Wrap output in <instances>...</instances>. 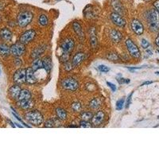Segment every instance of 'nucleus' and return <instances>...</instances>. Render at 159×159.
I'll list each match as a JSON object with an SVG mask.
<instances>
[{
    "label": "nucleus",
    "instance_id": "f257e3e1",
    "mask_svg": "<svg viewBox=\"0 0 159 159\" xmlns=\"http://www.w3.org/2000/svg\"><path fill=\"white\" fill-rule=\"evenodd\" d=\"M147 22L149 28L152 32H157L159 30V13L157 10L151 9L148 12Z\"/></svg>",
    "mask_w": 159,
    "mask_h": 159
},
{
    "label": "nucleus",
    "instance_id": "f03ea898",
    "mask_svg": "<svg viewBox=\"0 0 159 159\" xmlns=\"http://www.w3.org/2000/svg\"><path fill=\"white\" fill-rule=\"evenodd\" d=\"M25 119L31 123L34 126H40L41 123H43L44 117L42 114L37 110L30 111L25 113Z\"/></svg>",
    "mask_w": 159,
    "mask_h": 159
},
{
    "label": "nucleus",
    "instance_id": "7ed1b4c3",
    "mask_svg": "<svg viewBox=\"0 0 159 159\" xmlns=\"http://www.w3.org/2000/svg\"><path fill=\"white\" fill-rule=\"evenodd\" d=\"M34 15L30 11H22L18 15V24L20 27H25L32 22Z\"/></svg>",
    "mask_w": 159,
    "mask_h": 159
},
{
    "label": "nucleus",
    "instance_id": "20e7f679",
    "mask_svg": "<svg viewBox=\"0 0 159 159\" xmlns=\"http://www.w3.org/2000/svg\"><path fill=\"white\" fill-rule=\"evenodd\" d=\"M61 87L63 89L69 92H74L79 87L78 81L72 77H67L61 81Z\"/></svg>",
    "mask_w": 159,
    "mask_h": 159
},
{
    "label": "nucleus",
    "instance_id": "39448f33",
    "mask_svg": "<svg viewBox=\"0 0 159 159\" xmlns=\"http://www.w3.org/2000/svg\"><path fill=\"white\" fill-rule=\"evenodd\" d=\"M125 44H126V46H127L128 52H129L130 55L132 57H134V58H139L140 57V50H139L138 47L135 45V43L131 40V38H127L126 40V41H125Z\"/></svg>",
    "mask_w": 159,
    "mask_h": 159
},
{
    "label": "nucleus",
    "instance_id": "423d86ee",
    "mask_svg": "<svg viewBox=\"0 0 159 159\" xmlns=\"http://www.w3.org/2000/svg\"><path fill=\"white\" fill-rule=\"evenodd\" d=\"M25 53V45L22 42H18L10 46V53L14 56H22Z\"/></svg>",
    "mask_w": 159,
    "mask_h": 159
},
{
    "label": "nucleus",
    "instance_id": "0eeeda50",
    "mask_svg": "<svg viewBox=\"0 0 159 159\" xmlns=\"http://www.w3.org/2000/svg\"><path fill=\"white\" fill-rule=\"evenodd\" d=\"M26 69H19L13 76V81L16 84H22L25 83Z\"/></svg>",
    "mask_w": 159,
    "mask_h": 159
},
{
    "label": "nucleus",
    "instance_id": "6e6552de",
    "mask_svg": "<svg viewBox=\"0 0 159 159\" xmlns=\"http://www.w3.org/2000/svg\"><path fill=\"white\" fill-rule=\"evenodd\" d=\"M61 47L64 52L70 53L75 47V41L71 38H67L62 41L61 44Z\"/></svg>",
    "mask_w": 159,
    "mask_h": 159
},
{
    "label": "nucleus",
    "instance_id": "1a4fd4ad",
    "mask_svg": "<svg viewBox=\"0 0 159 159\" xmlns=\"http://www.w3.org/2000/svg\"><path fill=\"white\" fill-rule=\"evenodd\" d=\"M111 20L112 21V22L119 27H123L126 25L127 22H126V20L124 19V18L119 14V13L117 12H113L111 14Z\"/></svg>",
    "mask_w": 159,
    "mask_h": 159
},
{
    "label": "nucleus",
    "instance_id": "9d476101",
    "mask_svg": "<svg viewBox=\"0 0 159 159\" xmlns=\"http://www.w3.org/2000/svg\"><path fill=\"white\" fill-rule=\"evenodd\" d=\"M105 117H106V113L103 112V111H99L94 115L92 119H91V121H92V123L93 126L98 127V126H100L104 122Z\"/></svg>",
    "mask_w": 159,
    "mask_h": 159
},
{
    "label": "nucleus",
    "instance_id": "9b49d317",
    "mask_svg": "<svg viewBox=\"0 0 159 159\" xmlns=\"http://www.w3.org/2000/svg\"><path fill=\"white\" fill-rule=\"evenodd\" d=\"M35 36H36V31L34 30H29L20 36V42L23 44L29 43L34 39Z\"/></svg>",
    "mask_w": 159,
    "mask_h": 159
},
{
    "label": "nucleus",
    "instance_id": "f8f14e48",
    "mask_svg": "<svg viewBox=\"0 0 159 159\" xmlns=\"http://www.w3.org/2000/svg\"><path fill=\"white\" fill-rule=\"evenodd\" d=\"M131 29L135 34L142 35L144 32L142 23L137 19H134L131 21Z\"/></svg>",
    "mask_w": 159,
    "mask_h": 159
},
{
    "label": "nucleus",
    "instance_id": "ddd939ff",
    "mask_svg": "<svg viewBox=\"0 0 159 159\" xmlns=\"http://www.w3.org/2000/svg\"><path fill=\"white\" fill-rule=\"evenodd\" d=\"M21 87L19 86V84H14V85H12L11 87L9 88V96L10 97L13 99V100H19V95H20V92H21Z\"/></svg>",
    "mask_w": 159,
    "mask_h": 159
},
{
    "label": "nucleus",
    "instance_id": "4468645a",
    "mask_svg": "<svg viewBox=\"0 0 159 159\" xmlns=\"http://www.w3.org/2000/svg\"><path fill=\"white\" fill-rule=\"evenodd\" d=\"M89 36H90V45L91 47L96 50L98 47V40H97L96 30L95 27H92L89 30Z\"/></svg>",
    "mask_w": 159,
    "mask_h": 159
},
{
    "label": "nucleus",
    "instance_id": "2eb2a0df",
    "mask_svg": "<svg viewBox=\"0 0 159 159\" xmlns=\"http://www.w3.org/2000/svg\"><path fill=\"white\" fill-rule=\"evenodd\" d=\"M25 82L28 84H34L36 83V77L34 75V71L32 68L26 69V76H25Z\"/></svg>",
    "mask_w": 159,
    "mask_h": 159
},
{
    "label": "nucleus",
    "instance_id": "dca6fc26",
    "mask_svg": "<svg viewBox=\"0 0 159 159\" xmlns=\"http://www.w3.org/2000/svg\"><path fill=\"white\" fill-rule=\"evenodd\" d=\"M18 105L20 107V108L24 110H28L31 109L34 106V100H32L31 99L30 100H19Z\"/></svg>",
    "mask_w": 159,
    "mask_h": 159
},
{
    "label": "nucleus",
    "instance_id": "f3484780",
    "mask_svg": "<svg viewBox=\"0 0 159 159\" xmlns=\"http://www.w3.org/2000/svg\"><path fill=\"white\" fill-rule=\"evenodd\" d=\"M109 36L110 38H111L114 42H116V43L119 42V41L122 40V38H123V35H122L121 33L119 31H118V30H114V29L110 30Z\"/></svg>",
    "mask_w": 159,
    "mask_h": 159
},
{
    "label": "nucleus",
    "instance_id": "a211bd4d",
    "mask_svg": "<svg viewBox=\"0 0 159 159\" xmlns=\"http://www.w3.org/2000/svg\"><path fill=\"white\" fill-rule=\"evenodd\" d=\"M85 58V54L84 53H77L73 56L72 60V64L73 66H78Z\"/></svg>",
    "mask_w": 159,
    "mask_h": 159
},
{
    "label": "nucleus",
    "instance_id": "6ab92c4d",
    "mask_svg": "<svg viewBox=\"0 0 159 159\" xmlns=\"http://www.w3.org/2000/svg\"><path fill=\"white\" fill-rule=\"evenodd\" d=\"M12 32L8 28H3L0 30V38L3 41H10L12 38Z\"/></svg>",
    "mask_w": 159,
    "mask_h": 159
},
{
    "label": "nucleus",
    "instance_id": "aec40b11",
    "mask_svg": "<svg viewBox=\"0 0 159 159\" xmlns=\"http://www.w3.org/2000/svg\"><path fill=\"white\" fill-rule=\"evenodd\" d=\"M112 5L113 6V9L117 13H119V14H124V6L119 0H112Z\"/></svg>",
    "mask_w": 159,
    "mask_h": 159
},
{
    "label": "nucleus",
    "instance_id": "412c9836",
    "mask_svg": "<svg viewBox=\"0 0 159 159\" xmlns=\"http://www.w3.org/2000/svg\"><path fill=\"white\" fill-rule=\"evenodd\" d=\"M45 47L44 45H40V46H38L35 48L34 50L32 51L31 53V57L34 58V59H38L39 58L41 54L45 52Z\"/></svg>",
    "mask_w": 159,
    "mask_h": 159
},
{
    "label": "nucleus",
    "instance_id": "4be33fe9",
    "mask_svg": "<svg viewBox=\"0 0 159 159\" xmlns=\"http://www.w3.org/2000/svg\"><path fill=\"white\" fill-rule=\"evenodd\" d=\"M72 27H73V30H74V31L76 32V35L78 36V38H81V40H84V33L83 32V30H82V27H81V24H80L79 22H75L72 24Z\"/></svg>",
    "mask_w": 159,
    "mask_h": 159
},
{
    "label": "nucleus",
    "instance_id": "5701e85b",
    "mask_svg": "<svg viewBox=\"0 0 159 159\" xmlns=\"http://www.w3.org/2000/svg\"><path fill=\"white\" fill-rule=\"evenodd\" d=\"M103 101L100 98H94L89 102V107L92 110H97L102 105Z\"/></svg>",
    "mask_w": 159,
    "mask_h": 159
},
{
    "label": "nucleus",
    "instance_id": "b1692460",
    "mask_svg": "<svg viewBox=\"0 0 159 159\" xmlns=\"http://www.w3.org/2000/svg\"><path fill=\"white\" fill-rule=\"evenodd\" d=\"M61 125V124L60 119H50L45 121L44 126H45V127H59Z\"/></svg>",
    "mask_w": 159,
    "mask_h": 159
},
{
    "label": "nucleus",
    "instance_id": "393cba45",
    "mask_svg": "<svg viewBox=\"0 0 159 159\" xmlns=\"http://www.w3.org/2000/svg\"><path fill=\"white\" fill-rule=\"evenodd\" d=\"M56 116L58 117L60 120L65 121L67 118H68V113L65 110L62 108V107H57L56 109Z\"/></svg>",
    "mask_w": 159,
    "mask_h": 159
},
{
    "label": "nucleus",
    "instance_id": "a878e982",
    "mask_svg": "<svg viewBox=\"0 0 159 159\" xmlns=\"http://www.w3.org/2000/svg\"><path fill=\"white\" fill-rule=\"evenodd\" d=\"M42 63H43V67L44 69L46 70L47 72H50V70L52 69V60L50 56H45L43 59H42Z\"/></svg>",
    "mask_w": 159,
    "mask_h": 159
},
{
    "label": "nucleus",
    "instance_id": "bb28decb",
    "mask_svg": "<svg viewBox=\"0 0 159 159\" xmlns=\"http://www.w3.org/2000/svg\"><path fill=\"white\" fill-rule=\"evenodd\" d=\"M10 54V47L6 44H0V55L2 56H7Z\"/></svg>",
    "mask_w": 159,
    "mask_h": 159
},
{
    "label": "nucleus",
    "instance_id": "cd10ccee",
    "mask_svg": "<svg viewBox=\"0 0 159 159\" xmlns=\"http://www.w3.org/2000/svg\"><path fill=\"white\" fill-rule=\"evenodd\" d=\"M31 68L33 69V70H34V72L38 71V69H44L42 60L39 59V58H38V59H34V61L33 63H32Z\"/></svg>",
    "mask_w": 159,
    "mask_h": 159
},
{
    "label": "nucleus",
    "instance_id": "c85d7f7f",
    "mask_svg": "<svg viewBox=\"0 0 159 159\" xmlns=\"http://www.w3.org/2000/svg\"><path fill=\"white\" fill-rule=\"evenodd\" d=\"M31 99V93L27 89H22L19 95V100H25Z\"/></svg>",
    "mask_w": 159,
    "mask_h": 159
},
{
    "label": "nucleus",
    "instance_id": "c756f323",
    "mask_svg": "<svg viewBox=\"0 0 159 159\" xmlns=\"http://www.w3.org/2000/svg\"><path fill=\"white\" fill-rule=\"evenodd\" d=\"M81 120H84V121H90L91 119L93 117V114L91 112H84L81 114Z\"/></svg>",
    "mask_w": 159,
    "mask_h": 159
},
{
    "label": "nucleus",
    "instance_id": "7c9ffc66",
    "mask_svg": "<svg viewBox=\"0 0 159 159\" xmlns=\"http://www.w3.org/2000/svg\"><path fill=\"white\" fill-rule=\"evenodd\" d=\"M38 22L41 25L45 26L48 24V18L45 14H41L38 18Z\"/></svg>",
    "mask_w": 159,
    "mask_h": 159
},
{
    "label": "nucleus",
    "instance_id": "2f4dec72",
    "mask_svg": "<svg viewBox=\"0 0 159 159\" xmlns=\"http://www.w3.org/2000/svg\"><path fill=\"white\" fill-rule=\"evenodd\" d=\"M71 107H72V111H74V112H80L81 110V104L80 102H74V103H72V106H71Z\"/></svg>",
    "mask_w": 159,
    "mask_h": 159
},
{
    "label": "nucleus",
    "instance_id": "473e14b6",
    "mask_svg": "<svg viewBox=\"0 0 159 159\" xmlns=\"http://www.w3.org/2000/svg\"><path fill=\"white\" fill-rule=\"evenodd\" d=\"M125 100L123 98H122L120 100H119L117 102H116V110L117 111H121L123 107V105H124Z\"/></svg>",
    "mask_w": 159,
    "mask_h": 159
},
{
    "label": "nucleus",
    "instance_id": "72a5a7b5",
    "mask_svg": "<svg viewBox=\"0 0 159 159\" xmlns=\"http://www.w3.org/2000/svg\"><path fill=\"white\" fill-rule=\"evenodd\" d=\"M80 126H81V127H87V128H89V127H92V123H90L89 121H84V120H82V121L80 123Z\"/></svg>",
    "mask_w": 159,
    "mask_h": 159
},
{
    "label": "nucleus",
    "instance_id": "f704fd0d",
    "mask_svg": "<svg viewBox=\"0 0 159 159\" xmlns=\"http://www.w3.org/2000/svg\"><path fill=\"white\" fill-rule=\"evenodd\" d=\"M107 59H109L110 61H116L119 60V56L115 53H111L108 54Z\"/></svg>",
    "mask_w": 159,
    "mask_h": 159
},
{
    "label": "nucleus",
    "instance_id": "c9c22d12",
    "mask_svg": "<svg viewBox=\"0 0 159 159\" xmlns=\"http://www.w3.org/2000/svg\"><path fill=\"white\" fill-rule=\"evenodd\" d=\"M98 70H99L100 72H109L110 69L107 66L104 65H100L98 66Z\"/></svg>",
    "mask_w": 159,
    "mask_h": 159
},
{
    "label": "nucleus",
    "instance_id": "e433bc0d",
    "mask_svg": "<svg viewBox=\"0 0 159 159\" xmlns=\"http://www.w3.org/2000/svg\"><path fill=\"white\" fill-rule=\"evenodd\" d=\"M85 87L89 92H92V91L96 90V85L93 83H87V85L85 86Z\"/></svg>",
    "mask_w": 159,
    "mask_h": 159
},
{
    "label": "nucleus",
    "instance_id": "4c0bfd02",
    "mask_svg": "<svg viewBox=\"0 0 159 159\" xmlns=\"http://www.w3.org/2000/svg\"><path fill=\"white\" fill-rule=\"evenodd\" d=\"M141 45H142V47L143 49H147V48H149V46H150V43H149L148 41L142 38V39L141 40Z\"/></svg>",
    "mask_w": 159,
    "mask_h": 159
},
{
    "label": "nucleus",
    "instance_id": "58836bf2",
    "mask_svg": "<svg viewBox=\"0 0 159 159\" xmlns=\"http://www.w3.org/2000/svg\"><path fill=\"white\" fill-rule=\"evenodd\" d=\"M64 65H65V69L66 71H71L72 68L74 67V66L72 65V63L69 62V61H66V62H65Z\"/></svg>",
    "mask_w": 159,
    "mask_h": 159
},
{
    "label": "nucleus",
    "instance_id": "ea45409f",
    "mask_svg": "<svg viewBox=\"0 0 159 159\" xmlns=\"http://www.w3.org/2000/svg\"><path fill=\"white\" fill-rule=\"evenodd\" d=\"M133 92H131L129 96H128L127 99V102H126V108H129V106L131 105V99H132V96H133Z\"/></svg>",
    "mask_w": 159,
    "mask_h": 159
},
{
    "label": "nucleus",
    "instance_id": "a19ab883",
    "mask_svg": "<svg viewBox=\"0 0 159 159\" xmlns=\"http://www.w3.org/2000/svg\"><path fill=\"white\" fill-rule=\"evenodd\" d=\"M116 80L118 81L119 84H128L130 82L129 79H124L123 77H116Z\"/></svg>",
    "mask_w": 159,
    "mask_h": 159
},
{
    "label": "nucleus",
    "instance_id": "79ce46f5",
    "mask_svg": "<svg viewBox=\"0 0 159 159\" xmlns=\"http://www.w3.org/2000/svg\"><path fill=\"white\" fill-rule=\"evenodd\" d=\"M107 85H108V87L112 90V92H116V86L115 85V84H112V83H111V82H109V81H107Z\"/></svg>",
    "mask_w": 159,
    "mask_h": 159
},
{
    "label": "nucleus",
    "instance_id": "37998d69",
    "mask_svg": "<svg viewBox=\"0 0 159 159\" xmlns=\"http://www.w3.org/2000/svg\"><path fill=\"white\" fill-rule=\"evenodd\" d=\"M153 6H154V8L155 10H157V11L159 13V0H155L153 3Z\"/></svg>",
    "mask_w": 159,
    "mask_h": 159
},
{
    "label": "nucleus",
    "instance_id": "c03bdc74",
    "mask_svg": "<svg viewBox=\"0 0 159 159\" xmlns=\"http://www.w3.org/2000/svg\"><path fill=\"white\" fill-rule=\"evenodd\" d=\"M153 81H146V82H143L142 84H141V86H143V85H148V84H153Z\"/></svg>",
    "mask_w": 159,
    "mask_h": 159
},
{
    "label": "nucleus",
    "instance_id": "a18cd8bd",
    "mask_svg": "<svg viewBox=\"0 0 159 159\" xmlns=\"http://www.w3.org/2000/svg\"><path fill=\"white\" fill-rule=\"evenodd\" d=\"M155 45L159 48V33L158 34V36H157L156 39H155Z\"/></svg>",
    "mask_w": 159,
    "mask_h": 159
},
{
    "label": "nucleus",
    "instance_id": "49530a36",
    "mask_svg": "<svg viewBox=\"0 0 159 159\" xmlns=\"http://www.w3.org/2000/svg\"><path fill=\"white\" fill-rule=\"evenodd\" d=\"M8 121H9V123H10V124L11 125V127H14V125L13 124V123H12V122L10 121V120H8Z\"/></svg>",
    "mask_w": 159,
    "mask_h": 159
},
{
    "label": "nucleus",
    "instance_id": "de8ad7c7",
    "mask_svg": "<svg viewBox=\"0 0 159 159\" xmlns=\"http://www.w3.org/2000/svg\"><path fill=\"white\" fill-rule=\"evenodd\" d=\"M15 125L16 126H17V127H22V126H21V125H19V124H18V123H15Z\"/></svg>",
    "mask_w": 159,
    "mask_h": 159
},
{
    "label": "nucleus",
    "instance_id": "09e8293b",
    "mask_svg": "<svg viewBox=\"0 0 159 159\" xmlns=\"http://www.w3.org/2000/svg\"><path fill=\"white\" fill-rule=\"evenodd\" d=\"M147 53H149V54H150V55H152V52H151V51H150V50H147Z\"/></svg>",
    "mask_w": 159,
    "mask_h": 159
},
{
    "label": "nucleus",
    "instance_id": "8fccbe9b",
    "mask_svg": "<svg viewBox=\"0 0 159 159\" xmlns=\"http://www.w3.org/2000/svg\"><path fill=\"white\" fill-rule=\"evenodd\" d=\"M155 73H156L157 75H159V72H155Z\"/></svg>",
    "mask_w": 159,
    "mask_h": 159
},
{
    "label": "nucleus",
    "instance_id": "3c124183",
    "mask_svg": "<svg viewBox=\"0 0 159 159\" xmlns=\"http://www.w3.org/2000/svg\"><path fill=\"white\" fill-rule=\"evenodd\" d=\"M158 119H159V116H158Z\"/></svg>",
    "mask_w": 159,
    "mask_h": 159
},
{
    "label": "nucleus",
    "instance_id": "603ef678",
    "mask_svg": "<svg viewBox=\"0 0 159 159\" xmlns=\"http://www.w3.org/2000/svg\"><path fill=\"white\" fill-rule=\"evenodd\" d=\"M0 74H1V69H0Z\"/></svg>",
    "mask_w": 159,
    "mask_h": 159
},
{
    "label": "nucleus",
    "instance_id": "864d4df0",
    "mask_svg": "<svg viewBox=\"0 0 159 159\" xmlns=\"http://www.w3.org/2000/svg\"><path fill=\"white\" fill-rule=\"evenodd\" d=\"M145 1H150V0H145Z\"/></svg>",
    "mask_w": 159,
    "mask_h": 159
},
{
    "label": "nucleus",
    "instance_id": "5fc2aeb1",
    "mask_svg": "<svg viewBox=\"0 0 159 159\" xmlns=\"http://www.w3.org/2000/svg\"><path fill=\"white\" fill-rule=\"evenodd\" d=\"M158 53H159V50H158Z\"/></svg>",
    "mask_w": 159,
    "mask_h": 159
},
{
    "label": "nucleus",
    "instance_id": "6e6d98bb",
    "mask_svg": "<svg viewBox=\"0 0 159 159\" xmlns=\"http://www.w3.org/2000/svg\"><path fill=\"white\" fill-rule=\"evenodd\" d=\"M58 1H60V0H58Z\"/></svg>",
    "mask_w": 159,
    "mask_h": 159
}]
</instances>
